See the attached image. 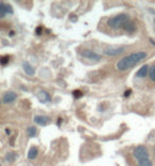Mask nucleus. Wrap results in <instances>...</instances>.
<instances>
[{
	"label": "nucleus",
	"mask_w": 155,
	"mask_h": 166,
	"mask_svg": "<svg viewBox=\"0 0 155 166\" xmlns=\"http://www.w3.org/2000/svg\"><path fill=\"white\" fill-rule=\"evenodd\" d=\"M147 55L148 54L144 51H137V52L131 53V54L126 55V57H124V58H122L117 62L116 68L119 72H124L126 69L131 68V67L140 63L141 61H144L147 58Z\"/></svg>",
	"instance_id": "f257e3e1"
},
{
	"label": "nucleus",
	"mask_w": 155,
	"mask_h": 166,
	"mask_svg": "<svg viewBox=\"0 0 155 166\" xmlns=\"http://www.w3.org/2000/svg\"><path fill=\"white\" fill-rule=\"evenodd\" d=\"M130 21V16L128 14H118L116 16L112 17L111 19H108V26L115 30L117 29H120V28H123L126 26V23Z\"/></svg>",
	"instance_id": "f03ea898"
},
{
	"label": "nucleus",
	"mask_w": 155,
	"mask_h": 166,
	"mask_svg": "<svg viewBox=\"0 0 155 166\" xmlns=\"http://www.w3.org/2000/svg\"><path fill=\"white\" fill-rule=\"evenodd\" d=\"M133 155L138 162L146 159H150L149 158V152L144 146H138V147L135 148L134 151H133Z\"/></svg>",
	"instance_id": "7ed1b4c3"
},
{
	"label": "nucleus",
	"mask_w": 155,
	"mask_h": 166,
	"mask_svg": "<svg viewBox=\"0 0 155 166\" xmlns=\"http://www.w3.org/2000/svg\"><path fill=\"white\" fill-rule=\"evenodd\" d=\"M81 54H82V57H84V58L88 59V60H91V61H100L101 60L100 54L94 52L93 50H89V49L83 50L82 52H81Z\"/></svg>",
	"instance_id": "20e7f679"
},
{
	"label": "nucleus",
	"mask_w": 155,
	"mask_h": 166,
	"mask_svg": "<svg viewBox=\"0 0 155 166\" xmlns=\"http://www.w3.org/2000/svg\"><path fill=\"white\" fill-rule=\"evenodd\" d=\"M126 51V48L124 47H119V48H106L104 49V54L108 55V57H116V55H119L121 53H123Z\"/></svg>",
	"instance_id": "39448f33"
},
{
	"label": "nucleus",
	"mask_w": 155,
	"mask_h": 166,
	"mask_svg": "<svg viewBox=\"0 0 155 166\" xmlns=\"http://www.w3.org/2000/svg\"><path fill=\"white\" fill-rule=\"evenodd\" d=\"M13 8L2 1L0 2V17H5V14H13Z\"/></svg>",
	"instance_id": "423d86ee"
},
{
	"label": "nucleus",
	"mask_w": 155,
	"mask_h": 166,
	"mask_svg": "<svg viewBox=\"0 0 155 166\" xmlns=\"http://www.w3.org/2000/svg\"><path fill=\"white\" fill-rule=\"evenodd\" d=\"M17 99V94L14 92H7L2 96V102L3 103H12L13 101Z\"/></svg>",
	"instance_id": "0eeeda50"
},
{
	"label": "nucleus",
	"mask_w": 155,
	"mask_h": 166,
	"mask_svg": "<svg viewBox=\"0 0 155 166\" xmlns=\"http://www.w3.org/2000/svg\"><path fill=\"white\" fill-rule=\"evenodd\" d=\"M50 121L48 116H41V115H37L34 117V122L39 126H46V124H48Z\"/></svg>",
	"instance_id": "6e6552de"
},
{
	"label": "nucleus",
	"mask_w": 155,
	"mask_h": 166,
	"mask_svg": "<svg viewBox=\"0 0 155 166\" xmlns=\"http://www.w3.org/2000/svg\"><path fill=\"white\" fill-rule=\"evenodd\" d=\"M23 72H25L28 76H33V75L35 74L34 67L31 64H29V63H27V62L23 63Z\"/></svg>",
	"instance_id": "1a4fd4ad"
},
{
	"label": "nucleus",
	"mask_w": 155,
	"mask_h": 166,
	"mask_svg": "<svg viewBox=\"0 0 155 166\" xmlns=\"http://www.w3.org/2000/svg\"><path fill=\"white\" fill-rule=\"evenodd\" d=\"M149 70H150V69H149L148 65H144V66H142L141 68H140L138 72H137V74H136L137 78H144V77L148 75Z\"/></svg>",
	"instance_id": "9d476101"
},
{
	"label": "nucleus",
	"mask_w": 155,
	"mask_h": 166,
	"mask_svg": "<svg viewBox=\"0 0 155 166\" xmlns=\"http://www.w3.org/2000/svg\"><path fill=\"white\" fill-rule=\"evenodd\" d=\"M37 98L39 99V101L43 102V103H45V102L49 101L50 100V96H49L48 93H46V92H39L38 94H37Z\"/></svg>",
	"instance_id": "9b49d317"
},
{
	"label": "nucleus",
	"mask_w": 155,
	"mask_h": 166,
	"mask_svg": "<svg viewBox=\"0 0 155 166\" xmlns=\"http://www.w3.org/2000/svg\"><path fill=\"white\" fill-rule=\"evenodd\" d=\"M37 153H38V150L36 147H32L28 152V159L30 160H34L37 157Z\"/></svg>",
	"instance_id": "f8f14e48"
},
{
	"label": "nucleus",
	"mask_w": 155,
	"mask_h": 166,
	"mask_svg": "<svg viewBox=\"0 0 155 166\" xmlns=\"http://www.w3.org/2000/svg\"><path fill=\"white\" fill-rule=\"evenodd\" d=\"M15 159H16V153L13 151H10L7 153V155H5V161L9 162V163H12V162L15 161Z\"/></svg>",
	"instance_id": "ddd939ff"
},
{
	"label": "nucleus",
	"mask_w": 155,
	"mask_h": 166,
	"mask_svg": "<svg viewBox=\"0 0 155 166\" xmlns=\"http://www.w3.org/2000/svg\"><path fill=\"white\" fill-rule=\"evenodd\" d=\"M123 29L126 31H128V32H133V31L135 30V25L132 21H129V23H126V26L123 27Z\"/></svg>",
	"instance_id": "4468645a"
},
{
	"label": "nucleus",
	"mask_w": 155,
	"mask_h": 166,
	"mask_svg": "<svg viewBox=\"0 0 155 166\" xmlns=\"http://www.w3.org/2000/svg\"><path fill=\"white\" fill-rule=\"evenodd\" d=\"M27 132H28V134H29L30 137H33V136H35V134H36V128H35L34 126H31V127H29L27 129Z\"/></svg>",
	"instance_id": "2eb2a0df"
},
{
	"label": "nucleus",
	"mask_w": 155,
	"mask_h": 166,
	"mask_svg": "<svg viewBox=\"0 0 155 166\" xmlns=\"http://www.w3.org/2000/svg\"><path fill=\"white\" fill-rule=\"evenodd\" d=\"M138 165L139 166H152V161H151L150 159L142 160V161L138 162Z\"/></svg>",
	"instance_id": "dca6fc26"
},
{
	"label": "nucleus",
	"mask_w": 155,
	"mask_h": 166,
	"mask_svg": "<svg viewBox=\"0 0 155 166\" xmlns=\"http://www.w3.org/2000/svg\"><path fill=\"white\" fill-rule=\"evenodd\" d=\"M149 76H150L151 80H152L153 82H155V65L150 68V70H149Z\"/></svg>",
	"instance_id": "f3484780"
},
{
	"label": "nucleus",
	"mask_w": 155,
	"mask_h": 166,
	"mask_svg": "<svg viewBox=\"0 0 155 166\" xmlns=\"http://www.w3.org/2000/svg\"><path fill=\"white\" fill-rule=\"evenodd\" d=\"M9 60H10L9 57H2V58H1V64H2V65H5V64H7V62H8Z\"/></svg>",
	"instance_id": "a211bd4d"
},
{
	"label": "nucleus",
	"mask_w": 155,
	"mask_h": 166,
	"mask_svg": "<svg viewBox=\"0 0 155 166\" xmlns=\"http://www.w3.org/2000/svg\"><path fill=\"white\" fill-rule=\"evenodd\" d=\"M73 95H74V97H77V98H79V97L82 96V93H81L80 91H74V92H73Z\"/></svg>",
	"instance_id": "6ab92c4d"
},
{
	"label": "nucleus",
	"mask_w": 155,
	"mask_h": 166,
	"mask_svg": "<svg viewBox=\"0 0 155 166\" xmlns=\"http://www.w3.org/2000/svg\"><path fill=\"white\" fill-rule=\"evenodd\" d=\"M130 92H131V91H126V96H128V95H130Z\"/></svg>",
	"instance_id": "aec40b11"
}]
</instances>
